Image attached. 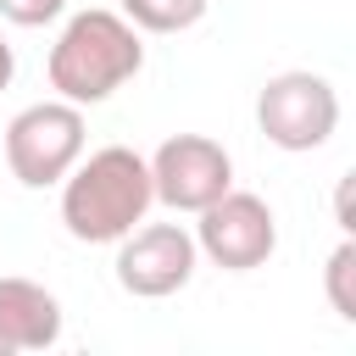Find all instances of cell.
<instances>
[{
    "label": "cell",
    "mask_w": 356,
    "mask_h": 356,
    "mask_svg": "<svg viewBox=\"0 0 356 356\" xmlns=\"http://www.w3.org/2000/svg\"><path fill=\"white\" fill-rule=\"evenodd\" d=\"M350 278H356V245H350V239H339V250L328 256L323 284H328V306H334L345 323H356V289H350Z\"/></svg>",
    "instance_id": "cell-10"
},
{
    "label": "cell",
    "mask_w": 356,
    "mask_h": 356,
    "mask_svg": "<svg viewBox=\"0 0 356 356\" xmlns=\"http://www.w3.org/2000/svg\"><path fill=\"white\" fill-rule=\"evenodd\" d=\"M150 206V161L128 145H100L78 156L61 178V222L83 245H117L128 228L145 222Z\"/></svg>",
    "instance_id": "cell-1"
},
{
    "label": "cell",
    "mask_w": 356,
    "mask_h": 356,
    "mask_svg": "<svg viewBox=\"0 0 356 356\" xmlns=\"http://www.w3.org/2000/svg\"><path fill=\"white\" fill-rule=\"evenodd\" d=\"M139 67H145L139 28L122 11H100V6L72 11L50 44V89L72 106L111 100L128 78H139Z\"/></svg>",
    "instance_id": "cell-2"
},
{
    "label": "cell",
    "mask_w": 356,
    "mask_h": 356,
    "mask_svg": "<svg viewBox=\"0 0 356 356\" xmlns=\"http://www.w3.org/2000/svg\"><path fill=\"white\" fill-rule=\"evenodd\" d=\"M256 122H261L267 145L300 156V150H317V145L334 139V128H339V95H334V83L323 72H306V67L273 72L261 83V95H256Z\"/></svg>",
    "instance_id": "cell-4"
},
{
    "label": "cell",
    "mask_w": 356,
    "mask_h": 356,
    "mask_svg": "<svg viewBox=\"0 0 356 356\" xmlns=\"http://www.w3.org/2000/svg\"><path fill=\"white\" fill-rule=\"evenodd\" d=\"M67 11V0H0V17L17 22V28H44Z\"/></svg>",
    "instance_id": "cell-11"
},
{
    "label": "cell",
    "mask_w": 356,
    "mask_h": 356,
    "mask_svg": "<svg viewBox=\"0 0 356 356\" xmlns=\"http://www.w3.org/2000/svg\"><path fill=\"white\" fill-rule=\"evenodd\" d=\"M0 356H11V345H6V339H0Z\"/></svg>",
    "instance_id": "cell-13"
},
{
    "label": "cell",
    "mask_w": 356,
    "mask_h": 356,
    "mask_svg": "<svg viewBox=\"0 0 356 356\" xmlns=\"http://www.w3.org/2000/svg\"><path fill=\"white\" fill-rule=\"evenodd\" d=\"M0 339L11 350H50L61 339V300L33 278H0Z\"/></svg>",
    "instance_id": "cell-8"
},
{
    "label": "cell",
    "mask_w": 356,
    "mask_h": 356,
    "mask_svg": "<svg viewBox=\"0 0 356 356\" xmlns=\"http://www.w3.org/2000/svg\"><path fill=\"white\" fill-rule=\"evenodd\" d=\"M195 250L222 273H256L278 250V217L250 189H222L211 206L195 211Z\"/></svg>",
    "instance_id": "cell-5"
},
{
    "label": "cell",
    "mask_w": 356,
    "mask_h": 356,
    "mask_svg": "<svg viewBox=\"0 0 356 356\" xmlns=\"http://www.w3.org/2000/svg\"><path fill=\"white\" fill-rule=\"evenodd\" d=\"M211 0H122V17L139 33H184L206 17Z\"/></svg>",
    "instance_id": "cell-9"
},
{
    "label": "cell",
    "mask_w": 356,
    "mask_h": 356,
    "mask_svg": "<svg viewBox=\"0 0 356 356\" xmlns=\"http://www.w3.org/2000/svg\"><path fill=\"white\" fill-rule=\"evenodd\" d=\"M83 156V106L72 100H33L6 122V167L28 189H50Z\"/></svg>",
    "instance_id": "cell-3"
},
{
    "label": "cell",
    "mask_w": 356,
    "mask_h": 356,
    "mask_svg": "<svg viewBox=\"0 0 356 356\" xmlns=\"http://www.w3.org/2000/svg\"><path fill=\"white\" fill-rule=\"evenodd\" d=\"M11 72H17V50H11L6 39H0V89L11 83Z\"/></svg>",
    "instance_id": "cell-12"
},
{
    "label": "cell",
    "mask_w": 356,
    "mask_h": 356,
    "mask_svg": "<svg viewBox=\"0 0 356 356\" xmlns=\"http://www.w3.org/2000/svg\"><path fill=\"white\" fill-rule=\"evenodd\" d=\"M195 234L178 222H145L117 239V284L139 300H167L195 278Z\"/></svg>",
    "instance_id": "cell-7"
},
{
    "label": "cell",
    "mask_w": 356,
    "mask_h": 356,
    "mask_svg": "<svg viewBox=\"0 0 356 356\" xmlns=\"http://www.w3.org/2000/svg\"><path fill=\"white\" fill-rule=\"evenodd\" d=\"M222 189H234V161L206 134H172L150 156V195L172 211H200Z\"/></svg>",
    "instance_id": "cell-6"
}]
</instances>
